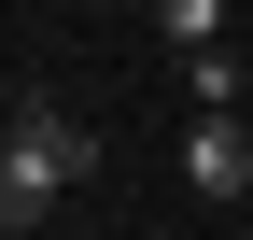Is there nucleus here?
<instances>
[{
    "label": "nucleus",
    "instance_id": "2",
    "mask_svg": "<svg viewBox=\"0 0 253 240\" xmlns=\"http://www.w3.org/2000/svg\"><path fill=\"white\" fill-rule=\"evenodd\" d=\"M183 184H197V212H239L253 198V127L239 113H197L183 127Z\"/></svg>",
    "mask_w": 253,
    "mask_h": 240
},
{
    "label": "nucleus",
    "instance_id": "3",
    "mask_svg": "<svg viewBox=\"0 0 253 240\" xmlns=\"http://www.w3.org/2000/svg\"><path fill=\"white\" fill-rule=\"evenodd\" d=\"M155 43H169V57H197V43H225V0H155Z\"/></svg>",
    "mask_w": 253,
    "mask_h": 240
},
{
    "label": "nucleus",
    "instance_id": "1",
    "mask_svg": "<svg viewBox=\"0 0 253 240\" xmlns=\"http://www.w3.org/2000/svg\"><path fill=\"white\" fill-rule=\"evenodd\" d=\"M84 170H99V127H84L71 99H14L0 113V226H42Z\"/></svg>",
    "mask_w": 253,
    "mask_h": 240
}]
</instances>
